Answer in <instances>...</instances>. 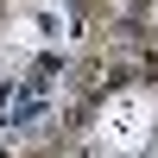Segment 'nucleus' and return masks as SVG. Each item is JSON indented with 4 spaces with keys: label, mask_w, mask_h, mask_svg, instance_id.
I'll return each instance as SVG.
<instances>
[{
    "label": "nucleus",
    "mask_w": 158,
    "mask_h": 158,
    "mask_svg": "<svg viewBox=\"0 0 158 158\" xmlns=\"http://www.w3.org/2000/svg\"><path fill=\"white\" fill-rule=\"evenodd\" d=\"M158 139V95L152 89H114L95 114V146L114 158H139Z\"/></svg>",
    "instance_id": "obj_1"
}]
</instances>
